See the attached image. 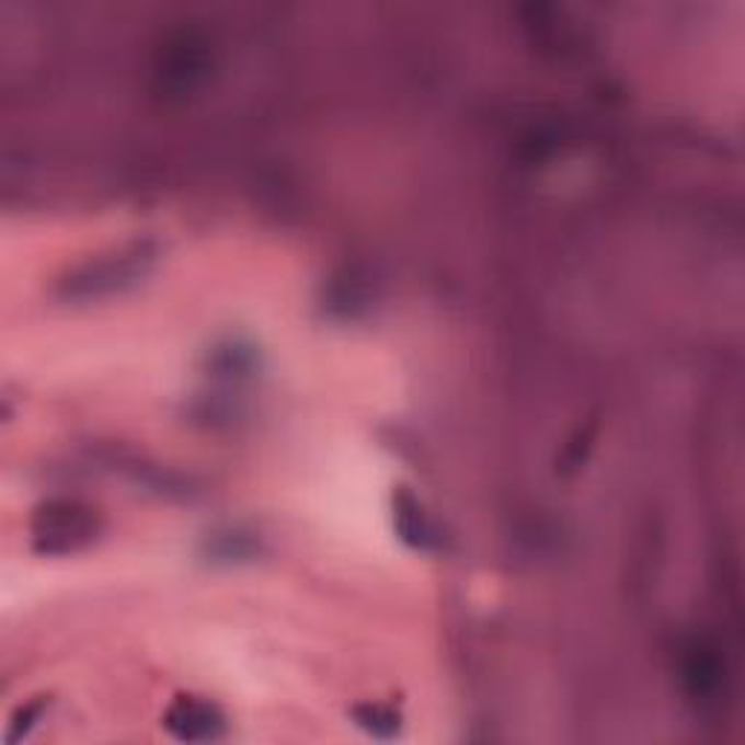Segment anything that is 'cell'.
Instances as JSON below:
<instances>
[{
    "label": "cell",
    "mask_w": 745,
    "mask_h": 745,
    "mask_svg": "<svg viewBox=\"0 0 745 745\" xmlns=\"http://www.w3.org/2000/svg\"><path fill=\"white\" fill-rule=\"evenodd\" d=\"M219 725L221 722L216 720L213 708H207V704L202 702H190V699L175 704V711L170 713V729L184 740L213 737Z\"/></svg>",
    "instance_id": "6da1fadb"
}]
</instances>
